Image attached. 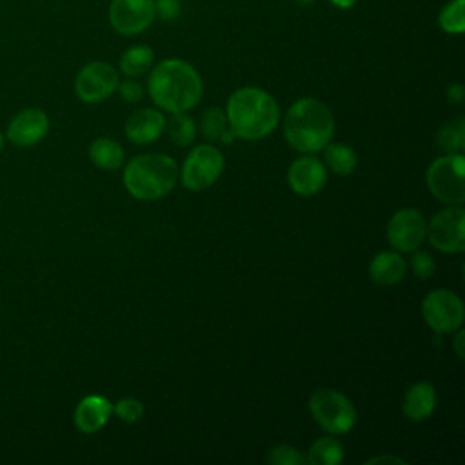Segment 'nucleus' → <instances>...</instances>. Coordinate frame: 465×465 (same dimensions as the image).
<instances>
[{
    "mask_svg": "<svg viewBox=\"0 0 465 465\" xmlns=\"http://www.w3.org/2000/svg\"><path fill=\"white\" fill-rule=\"evenodd\" d=\"M89 158L96 167L114 171L124 163V149L118 142L102 136L89 145Z\"/></svg>",
    "mask_w": 465,
    "mask_h": 465,
    "instance_id": "obj_19",
    "label": "nucleus"
},
{
    "mask_svg": "<svg viewBox=\"0 0 465 465\" xmlns=\"http://www.w3.org/2000/svg\"><path fill=\"white\" fill-rule=\"evenodd\" d=\"M113 405L107 398L100 394H89L80 400V403L74 409L73 421L80 432L91 434L100 430L111 418Z\"/></svg>",
    "mask_w": 465,
    "mask_h": 465,
    "instance_id": "obj_15",
    "label": "nucleus"
},
{
    "mask_svg": "<svg viewBox=\"0 0 465 465\" xmlns=\"http://www.w3.org/2000/svg\"><path fill=\"white\" fill-rule=\"evenodd\" d=\"M223 171V154L213 145H196L182 167V183L189 191L211 187Z\"/></svg>",
    "mask_w": 465,
    "mask_h": 465,
    "instance_id": "obj_8",
    "label": "nucleus"
},
{
    "mask_svg": "<svg viewBox=\"0 0 465 465\" xmlns=\"http://www.w3.org/2000/svg\"><path fill=\"white\" fill-rule=\"evenodd\" d=\"M4 140H5V138H4V134H2V133H0V151H2V149H4Z\"/></svg>",
    "mask_w": 465,
    "mask_h": 465,
    "instance_id": "obj_37",
    "label": "nucleus"
},
{
    "mask_svg": "<svg viewBox=\"0 0 465 465\" xmlns=\"http://www.w3.org/2000/svg\"><path fill=\"white\" fill-rule=\"evenodd\" d=\"M118 73L109 62H89L74 78V93L85 104H98L109 98L118 87Z\"/></svg>",
    "mask_w": 465,
    "mask_h": 465,
    "instance_id": "obj_9",
    "label": "nucleus"
},
{
    "mask_svg": "<svg viewBox=\"0 0 465 465\" xmlns=\"http://www.w3.org/2000/svg\"><path fill=\"white\" fill-rule=\"evenodd\" d=\"M438 145L445 153H461L465 147V120L458 116L447 122L436 134Z\"/></svg>",
    "mask_w": 465,
    "mask_h": 465,
    "instance_id": "obj_23",
    "label": "nucleus"
},
{
    "mask_svg": "<svg viewBox=\"0 0 465 465\" xmlns=\"http://www.w3.org/2000/svg\"><path fill=\"white\" fill-rule=\"evenodd\" d=\"M176 178V162L158 153L134 156L124 171V185L138 200H158L165 196L174 187Z\"/></svg>",
    "mask_w": 465,
    "mask_h": 465,
    "instance_id": "obj_4",
    "label": "nucleus"
},
{
    "mask_svg": "<svg viewBox=\"0 0 465 465\" xmlns=\"http://www.w3.org/2000/svg\"><path fill=\"white\" fill-rule=\"evenodd\" d=\"M287 182L296 194L312 196L323 189L327 182V169L318 158L303 156L291 163Z\"/></svg>",
    "mask_w": 465,
    "mask_h": 465,
    "instance_id": "obj_14",
    "label": "nucleus"
},
{
    "mask_svg": "<svg viewBox=\"0 0 465 465\" xmlns=\"http://www.w3.org/2000/svg\"><path fill=\"white\" fill-rule=\"evenodd\" d=\"M329 4H332L334 7H338V9H352L354 5H356V2L358 0H327Z\"/></svg>",
    "mask_w": 465,
    "mask_h": 465,
    "instance_id": "obj_33",
    "label": "nucleus"
},
{
    "mask_svg": "<svg viewBox=\"0 0 465 465\" xmlns=\"http://www.w3.org/2000/svg\"><path fill=\"white\" fill-rule=\"evenodd\" d=\"M411 267L414 271V274L418 278H429L434 269H436V263H434V258L429 254V252H423V251H414L412 258H411Z\"/></svg>",
    "mask_w": 465,
    "mask_h": 465,
    "instance_id": "obj_29",
    "label": "nucleus"
},
{
    "mask_svg": "<svg viewBox=\"0 0 465 465\" xmlns=\"http://www.w3.org/2000/svg\"><path fill=\"white\" fill-rule=\"evenodd\" d=\"M463 94H465V91H463V85H461V84H452V85L447 87V98H449L450 102H454V104H461Z\"/></svg>",
    "mask_w": 465,
    "mask_h": 465,
    "instance_id": "obj_32",
    "label": "nucleus"
},
{
    "mask_svg": "<svg viewBox=\"0 0 465 465\" xmlns=\"http://www.w3.org/2000/svg\"><path fill=\"white\" fill-rule=\"evenodd\" d=\"M421 314L434 332H454L463 325V302L449 289H436L423 298Z\"/></svg>",
    "mask_w": 465,
    "mask_h": 465,
    "instance_id": "obj_7",
    "label": "nucleus"
},
{
    "mask_svg": "<svg viewBox=\"0 0 465 465\" xmlns=\"http://www.w3.org/2000/svg\"><path fill=\"white\" fill-rule=\"evenodd\" d=\"M116 89H118L120 96L125 102H129V104H136V102H140L143 98V85L138 80H134V78L127 76V80L118 82Z\"/></svg>",
    "mask_w": 465,
    "mask_h": 465,
    "instance_id": "obj_31",
    "label": "nucleus"
},
{
    "mask_svg": "<svg viewBox=\"0 0 465 465\" xmlns=\"http://www.w3.org/2000/svg\"><path fill=\"white\" fill-rule=\"evenodd\" d=\"M153 62L154 51L145 44H136L125 49L120 56V71L129 78H136L145 74L153 67Z\"/></svg>",
    "mask_w": 465,
    "mask_h": 465,
    "instance_id": "obj_20",
    "label": "nucleus"
},
{
    "mask_svg": "<svg viewBox=\"0 0 465 465\" xmlns=\"http://www.w3.org/2000/svg\"><path fill=\"white\" fill-rule=\"evenodd\" d=\"M147 91L153 102L167 113H183L193 109L202 98V78L185 60H162L149 73Z\"/></svg>",
    "mask_w": 465,
    "mask_h": 465,
    "instance_id": "obj_1",
    "label": "nucleus"
},
{
    "mask_svg": "<svg viewBox=\"0 0 465 465\" xmlns=\"http://www.w3.org/2000/svg\"><path fill=\"white\" fill-rule=\"evenodd\" d=\"M427 187L443 203L460 205L465 200V156L447 153L427 169Z\"/></svg>",
    "mask_w": 465,
    "mask_h": 465,
    "instance_id": "obj_5",
    "label": "nucleus"
},
{
    "mask_svg": "<svg viewBox=\"0 0 465 465\" xmlns=\"http://www.w3.org/2000/svg\"><path fill=\"white\" fill-rule=\"evenodd\" d=\"M225 116L234 136L260 140L278 125L280 109L267 91L260 87H240L229 96Z\"/></svg>",
    "mask_w": 465,
    "mask_h": 465,
    "instance_id": "obj_2",
    "label": "nucleus"
},
{
    "mask_svg": "<svg viewBox=\"0 0 465 465\" xmlns=\"http://www.w3.org/2000/svg\"><path fill=\"white\" fill-rule=\"evenodd\" d=\"M305 458L311 465H340L343 461V447L338 440L325 436L311 445Z\"/></svg>",
    "mask_w": 465,
    "mask_h": 465,
    "instance_id": "obj_21",
    "label": "nucleus"
},
{
    "mask_svg": "<svg viewBox=\"0 0 465 465\" xmlns=\"http://www.w3.org/2000/svg\"><path fill=\"white\" fill-rule=\"evenodd\" d=\"M298 5H302V7H309V5H312L316 0H294Z\"/></svg>",
    "mask_w": 465,
    "mask_h": 465,
    "instance_id": "obj_36",
    "label": "nucleus"
},
{
    "mask_svg": "<svg viewBox=\"0 0 465 465\" xmlns=\"http://www.w3.org/2000/svg\"><path fill=\"white\" fill-rule=\"evenodd\" d=\"M405 271H407L405 260L394 251L378 252L369 265L371 280L383 287L396 285L405 276Z\"/></svg>",
    "mask_w": 465,
    "mask_h": 465,
    "instance_id": "obj_18",
    "label": "nucleus"
},
{
    "mask_svg": "<svg viewBox=\"0 0 465 465\" xmlns=\"http://www.w3.org/2000/svg\"><path fill=\"white\" fill-rule=\"evenodd\" d=\"M325 153H323V160L325 163L340 176H347L351 174L354 169H356V163H358V156L356 153L345 145V143H327L325 147Z\"/></svg>",
    "mask_w": 465,
    "mask_h": 465,
    "instance_id": "obj_22",
    "label": "nucleus"
},
{
    "mask_svg": "<svg viewBox=\"0 0 465 465\" xmlns=\"http://www.w3.org/2000/svg\"><path fill=\"white\" fill-rule=\"evenodd\" d=\"M267 461L271 465H303V463H307V458L294 447L276 445V447L269 449Z\"/></svg>",
    "mask_w": 465,
    "mask_h": 465,
    "instance_id": "obj_27",
    "label": "nucleus"
},
{
    "mask_svg": "<svg viewBox=\"0 0 465 465\" xmlns=\"http://www.w3.org/2000/svg\"><path fill=\"white\" fill-rule=\"evenodd\" d=\"M49 131V118L42 109L27 107L18 111L7 125V140L16 147L40 143Z\"/></svg>",
    "mask_w": 465,
    "mask_h": 465,
    "instance_id": "obj_13",
    "label": "nucleus"
},
{
    "mask_svg": "<svg viewBox=\"0 0 465 465\" xmlns=\"http://www.w3.org/2000/svg\"><path fill=\"white\" fill-rule=\"evenodd\" d=\"M113 412L125 423H136L143 416V403L136 398H122L113 405Z\"/></svg>",
    "mask_w": 465,
    "mask_h": 465,
    "instance_id": "obj_28",
    "label": "nucleus"
},
{
    "mask_svg": "<svg viewBox=\"0 0 465 465\" xmlns=\"http://www.w3.org/2000/svg\"><path fill=\"white\" fill-rule=\"evenodd\" d=\"M182 13V0H154V15L163 20L171 22L176 20Z\"/></svg>",
    "mask_w": 465,
    "mask_h": 465,
    "instance_id": "obj_30",
    "label": "nucleus"
},
{
    "mask_svg": "<svg viewBox=\"0 0 465 465\" xmlns=\"http://www.w3.org/2000/svg\"><path fill=\"white\" fill-rule=\"evenodd\" d=\"M225 125H227V116H225L223 109L213 105V107L203 111L202 122H200V129H202L203 138H207L209 142L218 140L223 134Z\"/></svg>",
    "mask_w": 465,
    "mask_h": 465,
    "instance_id": "obj_26",
    "label": "nucleus"
},
{
    "mask_svg": "<svg viewBox=\"0 0 465 465\" xmlns=\"http://www.w3.org/2000/svg\"><path fill=\"white\" fill-rule=\"evenodd\" d=\"M165 129V118L160 111L145 107L134 111L125 122V136L133 143H151L154 142Z\"/></svg>",
    "mask_w": 465,
    "mask_h": 465,
    "instance_id": "obj_16",
    "label": "nucleus"
},
{
    "mask_svg": "<svg viewBox=\"0 0 465 465\" xmlns=\"http://www.w3.org/2000/svg\"><path fill=\"white\" fill-rule=\"evenodd\" d=\"M334 118L331 109L316 98L294 102L283 120L287 143L300 153H318L332 138Z\"/></svg>",
    "mask_w": 465,
    "mask_h": 465,
    "instance_id": "obj_3",
    "label": "nucleus"
},
{
    "mask_svg": "<svg viewBox=\"0 0 465 465\" xmlns=\"http://www.w3.org/2000/svg\"><path fill=\"white\" fill-rule=\"evenodd\" d=\"M436 407V391L429 381L411 385L403 396V414L412 421L427 420Z\"/></svg>",
    "mask_w": 465,
    "mask_h": 465,
    "instance_id": "obj_17",
    "label": "nucleus"
},
{
    "mask_svg": "<svg viewBox=\"0 0 465 465\" xmlns=\"http://www.w3.org/2000/svg\"><path fill=\"white\" fill-rule=\"evenodd\" d=\"M438 25L447 35L465 31V0H450L438 13Z\"/></svg>",
    "mask_w": 465,
    "mask_h": 465,
    "instance_id": "obj_24",
    "label": "nucleus"
},
{
    "mask_svg": "<svg viewBox=\"0 0 465 465\" xmlns=\"http://www.w3.org/2000/svg\"><path fill=\"white\" fill-rule=\"evenodd\" d=\"M309 409L316 423L329 434H345L356 423V409L352 401L336 389L314 391Z\"/></svg>",
    "mask_w": 465,
    "mask_h": 465,
    "instance_id": "obj_6",
    "label": "nucleus"
},
{
    "mask_svg": "<svg viewBox=\"0 0 465 465\" xmlns=\"http://www.w3.org/2000/svg\"><path fill=\"white\" fill-rule=\"evenodd\" d=\"M463 338H465V332L463 331H458L456 334V340H454V351L460 358H463Z\"/></svg>",
    "mask_w": 465,
    "mask_h": 465,
    "instance_id": "obj_34",
    "label": "nucleus"
},
{
    "mask_svg": "<svg viewBox=\"0 0 465 465\" xmlns=\"http://www.w3.org/2000/svg\"><path fill=\"white\" fill-rule=\"evenodd\" d=\"M383 461H396V463H405L401 458H394V456H376V458H371L367 463H383Z\"/></svg>",
    "mask_w": 465,
    "mask_h": 465,
    "instance_id": "obj_35",
    "label": "nucleus"
},
{
    "mask_svg": "<svg viewBox=\"0 0 465 465\" xmlns=\"http://www.w3.org/2000/svg\"><path fill=\"white\" fill-rule=\"evenodd\" d=\"M109 24L122 36L143 33L154 22V0H111Z\"/></svg>",
    "mask_w": 465,
    "mask_h": 465,
    "instance_id": "obj_11",
    "label": "nucleus"
},
{
    "mask_svg": "<svg viewBox=\"0 0 465 465\" xmlns=\"http://www.w3.org/2000/svg\"><path fill=\"white\" fill-rule=\"evenodd\" d=\"M429 242L441 252H461L465 249V211L450 205L432 216L427 225Z\"/></svg>",
    "mask_w": 465,
    "mask_h": 465,
    "instance_id": "obj_10",
    "label": "nucleus"
},
{
    "mask_svg": "<svg viewBox=\"0 0 465 465\" xmlns=\"http://www.w3.org/2000/svg\"><path fill=\"white\" fill-rule=\"evenodd\" d=\"M425 234V218L416 209H401L387 223V240L400 252H414L423 243Z\"/></svg>",
    "mask_w": 465,
    "mask_h": 465,
    "instance_id": "obj_12",
    "label": "nucleus"
},
{
    "mask_svg": "<svg viewBox=\"0 0 465 465\" xmlns=\"http://www.w3.org/2000/svg\"><path fill=\"white\" fill-rule=\"evenodd\" d=\"M165 125H167L169 140L173 143H176L178 147L189 145L196 136V125H194L193 118L185 114V111L173 113V116L169 118V122H165Z\"/></svg>",
    "mask_w": 465,
    "mask_h": 465,
    "instance_id": "obj_25",
    "label": "nucleus"
}]
</instances>
